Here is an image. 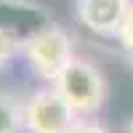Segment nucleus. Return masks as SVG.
I'll return each instance as SVG.
<instances>
[{"instance_id":"obj_1","label":"nucleus","mask_w":133,"mask_h":133,"mask_svg":"<svg viewBox=\"0 0 133 133\" xmlns=\"http://www.w3.org/2000/svg\"><path fill=\"white\" fill-rule=\"evenodd\" d=\"M53 88L66 98V104L75 109L77 117L96 115L107 98V80L101 69L85 59H72L66 69L56 77Z\"/></svg>"},{"instance_id":"obj_2","label":"nucleus","mask_w":133,"mask_h":133,"mask_svg":"<svg viewBox=\"0 0 133 133\" xmlns=\"http://www.w3.org/2000/svg\"><path fill=\"white\" fill-rule=\"evenodd\" d=\"M21 53L27 56L35 75L45 83H56V77L66 69V64L75 59L72 40L61 27L45 24L21 40Z\"/></svg>"},{"instance_id":"obj_3","label":"nucleus","mask_w":133,"mask_h":133,"mask_svg":"<svg viewBox=\"0 0 133 133\" xmlns=\"http://www.w3.org/2000/svg\"><path fill=\"white\" fill-rule=\"evenodd\" d=\"M75 123V109L56 88H40L24 101V128L29 133H69Z\"/></svg>"},{"instance_id":"obj_4","label":"nucleus","mask_w":133,"mask_h":133,"mask_svg":"<svg viewBox=\"0 0 133 133\" xmlns=\"http://www.w3.org/2000/svg\"><path fill=\"white\" fill-rule=\"evenodd\" d=\"M130 0H77V19L80 24L101 37H117L125 21Z\"/></svg>"},{"instance_id":"obj_5","label":"nucleus","mask_w":133,"mask_h":133,"mask_svg":"<svg viewBox=\"0 0 133 133\" xmlns=\"http://www.w3.org/2000/svg\"><path fill=\"white\" fill-rule=\"evenodd\" d=\"M48 24V11L29 0H0V29L8 32H35Z\"/></svg>"},{"instance_id":"obj_6","label":"nucleus","mask_w":133,"mask_h":133,"mask_svg":"<svg viewBox=\"0 0 133 133\" xmlns=\"http://www.w3.org/2000/svg\"><path fill=\"white\" fill-rule=\"evenodd\" d=\"M24 125V104L16 96L0 93V133H19Z\"/></svg>"},{"instance_id":"obj_7","label":"nucleus","mask_w":133,"mask_h":133,"mask_svg":"<svg viewBox=\"0 0 133 133\" xmlns=\"http://www.w3.org/2000/svg\"><path fill=\"white\" fill-rule=\"evenodd\" d=\"M21 51V40L8 29H0V69Z\"/></svg>"},{"instance_id":"obj_8","label":"nucleus","mask_w":133,"mask_h":133,"mask_svg":"<svg viewBox=\"0 0 133 133\" xmlns=\"http://www.w3.org/2000/svg\"><path fill=\"white\" fill-rule=\"evenodd\" d=\"M117 40L123 43V48H125L128 53H133V0H130V8H128V14H125L123 27H120Z\"/></svg>"},{"instance_id":"obj_9","label":"nucleus","mask_w":133,"mask_h":133,"mask_svg":"<svg viewBox=\"0 0 133 133\" xmlns=\"http://www.w3.org/2000/svg\"><path fill=\"white\" fill-rule=\"evenodd\" d=\"M69 133H109V130L101 123H96V120H77Z\"/></svg>"},{"instance_id":"obj_10","label":"nucleus","mask_w":133,"mask_h":133,"mask_svg":"<svg viewBox=\"0 0 133 133\" xmlns=\"http://www.w3.org/2000/svg\"><path fill=\"white\" fill-rule=\"evenodd\" d=\"M128 133H133V120H130V125H128Z\"/></svg>"},{"instance_id":"obj_11","label":"nucleus","mask_w":133,"mask_h":133,"mask_svg":"<svg viewBox=\"0 0 133 133\" xmlns=\"http://www.w3.org/2000/svg\"><path fill=\"white\" fill-rule=\"evenodd\" d=\"M130 66H133V53H130Z\"/></svg>"}]
</instances>
